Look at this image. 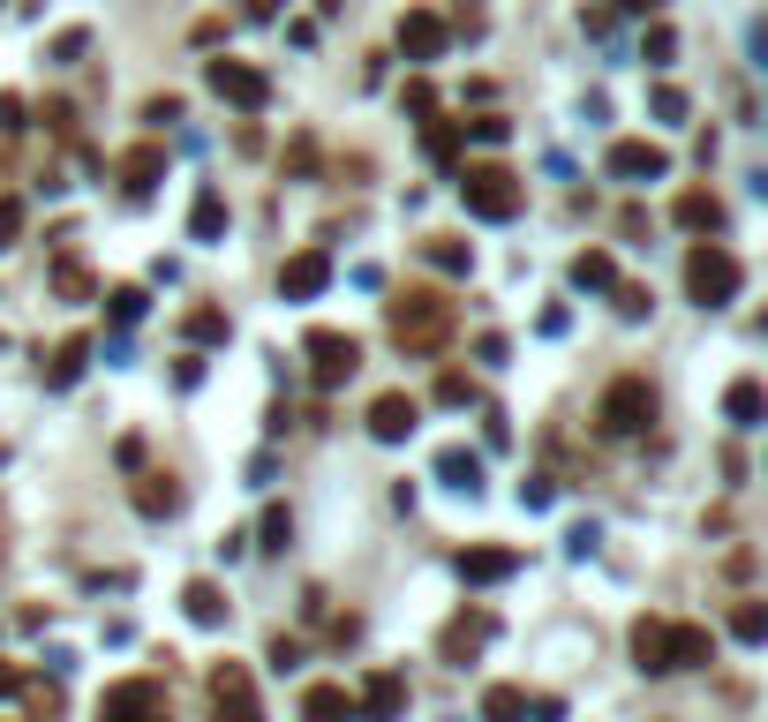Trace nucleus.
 I'll return each mask as SVG.
<instances>
[{"mask_svg":"<svg viewBox=\"0 0 768 722\" xmlns=\"http://www.w3.org/2000/svg\"><path fill=\"white\" fill-rule=\"evenodd\" d=\"M98 722H167V678H121L98 692Z\"/></svg>","mask_w":768,"mask_h":722,"instance_id":"nucleus-7","label":"nucleus"},{"mask_svg":"<svg viewBox=\"0 0 768 722\" xmlns=\"http://www.w3.org/2000/svg\"><path fill=\"white\" fill-rule=\"evenodd\" d=\"M738 287H746V263H738L724 241H701V249L685 256V294L701 301V309H724Z\"/></svg>","mask_w":768,"mask_h":722,"instance_id":"nucleus-4","label":"nucleus"},{"mask_svg":"<svg viewBox=\"0 0 768 722\" xmlns=\"http://www.w3.org/2000/svg\"><path fill=\"white\" fill-rule=\"evenodd\" d=\"M602 166L618 173V181H663V173H671V151H663V143L626 136V143H610V159H602Z\"/></svg>","mask_w":768,"mask_h":722,"instance_id":"nucleus-11","label":"nucleus"},{"mask_svg":"<svg viewBox=\"0 0 768 722\" xmlns=\"http://www.w3.org/2000/svg\"><path fill=\"white\" fill-rule=\"evenodd\" d=\"M0 128H23V98H0Z\"/></svg>","mask_w":768,"mask_h":722,"instance_id":"nucleus-39","label":"nucleus"},{"mask_svg":"<svg viewBox=\"0 0 768 722\" xmlns=\"http://www.w3.org/2000/svg\"><path fill=\"white\" fill-rule=\"evenodd\" d=\"M301 354H309V377H317V391H340V384L362 369V346H354V332H332V324H317V332L301 340Z\"/></svg>","mask_w":768,"mask_h":722,"instance_id":"nucleus-6","label":"nucleus"},{"mask_svg":"<svg viewBox=\"0 0 768 722\" xmlns=\"http://www.w3.org/2000/svg\"><path fill=\"white\" fill-rule=\"evenodd\" d=\"M671 218H679L685 234H716V226H724V204H716L708 188H685L679 204H671Z\"/></svg>","mask_w":768,"mask_h":722,"instance_id":"nucleus-18","label":"nucleus"},{"mask_svg":"<svg viewBox=\"0 0 768 722\" xmlns=\"http://www.w3.org/2000/svg\"><path fill=\"white\" fill-rule=\"evenodd\" d=\"M415 422H423V399H415V391H377V399H370V437H384V444L415 437Z\"/></svg>","mask_w":768,"mask_h":722,"instance_id":"nucleus-10","label":"nucleus"},{"mask_svg":"<svg viewBox=\"0 0 768 722\" xmlns=\"http://www.w3.org/2000/svg\"><path fill=\"white\" fill-rule=\"evenodd\" d=\"M53 287H61V294H68V301H76V294H90V279H84V271H76V263H61V271H53Z\"/></svg>","mask_w":768,"mask_h":722,"instance_id":"nucleus-35","label":"nucleus"},{"mask_svg":"<svg viewBox=\"0 0 768 722\" xmlns=\"http://www.w3.org/2000/svg\"><path fill=\"white\" fill-rule=\"evenodd\" d=\"M626 8H633V15H648V8H663V0H626Z\"/></svg>","mask_w":768,"mask_h":722,"instance_id":"nucleus-40","label":"nucleus"},{"mask_svg":"<svg viewBox=\"0 0 768 722\" xmlns=\"http://www.w3.org/2000/svg\"><path fill=\"white\" fill-rule=\"evenodd\" d=\"M159 173H167V151H159V143H136V151L121 159V188H128V196H151V181H159Z\"/></svg>","mask_w":768,"mask_h":722,"instance_id":"nucleus-17","label":"nucleus"},{"mask_svg":"<svg viewBox=\"0 0 768 722\" xmlns=\"http://www.w3.org/2000/svg\"><path fill=\"white\" fill-rule=\"evenodd\" d=\"M520 572V550H498V542H482V550H460V580L468 588H498Z\"/></svg>","mask_w":768,"mask_h":722,"instance_id":"nucleus-14","label":"nucleus"},{"mask_svg":"<svg viewBox=\"0 0 768 722\" xmlns=\"http://www.w3.org/2000/svg\"><path fill=\"white\" fill-rule=\"evenodd\" d=\"M596 422H602V437H640V429L655 422V384L648 377H618L610 391H602Z\"/></svg>","mask_w":768,"mask_h":722,"instance_id":"nucleus-5","label":"nucleus"},{"mask_svg":"<svg viewBox=\"0 0 768 722\" xmlns=\"http://www.w3.org/2000/svg\"><path fill=\"white\" fill-rule=\"evenodd\" d=\"M301 715L309 722H354V692H346V685H309V692H301Z\"/></svg>","mask_w":768,"mask_h":722,"instance_id":"nucleus-19","label":"nucleus"},{"mask_svg":"<svg viewBox=\"0 0 768 722\" xmlns=\"http://www.w3.org/2000/svg\"><path fill=\"white\" fill-rule=\"evenodd\" d=\"M527 715V692H520V685H490V692H482V722H520Z\"/></svg>","mask_w":768,"mask_h":722,"instance_id":"nucleus-24","label":"nucleus"},{"mask_svg":"<svg viewBox=\"0 0 768 722\" xmlns=\"http://www.w3.org/2000/svg\"><path fill=\"white\" fill-rule=\"evenodd\" d=\"M730 633H738L746 647H754V639L768 633V610H761V602H738V610H730Z\"/></svg>","mask_w":768,"mask_h":722,"instance_id":"nucleus-29","label":"nucleus"},{"mask_svg":"<svg viewBox=\"0 0 768 722\" xmlns=\"http://www.w3.org/2000/svg\"><path fill=\"white\" fill-rule=\"evenodd\" d=\"M204 76H212V90L226 98V106H242V114L271 106V76H264V68H249V61H212Z\"/></svg>","mask_w":768,"mask_h":722,"instance_id":"nucleus-9","label":"nucleus"},{"mask_svg":"<svg viewBox=\"0 0 768 722\" xmlns=\"http://www.w3.org/2000/svg\"><path fill=\"white\" fill-rule=\"evenodd\" d=\"M399 708H407V678H399V670H370L362 692H354V715L362 722H392Z\"/></svg>","mask_w":768,"mask_h":722,"instance_id":"nucleus-12","label":"nucleus"},{"mask_svg":"<svg viewBox=\"0 0 768 722\" xmlns=\"http://www.w3.org/2000/svg\"><path fill=\"white\" fill-rule=\"evenodd\" d=\"M8 692H23V670H15V662L0 655V700H8Z\"/></svg>","mask_w":768,"mask_h":722,"instance_id":"nucleus-38","label":"nucleus"},{"mask_svg":"<svg viewBox=\"0 0 768 722\" xmlns=\"http://www.w3.org/2000/svg\"><path fill=\"white\" fill-rule=\"evenodd\" d=\"M445 39H452V31H445L437 8H407V15H399V53H407V61H437Z\"/></svg>","mask_w":768,"mask_h":722,"instance_id":"nucleus-13","label":"nucleus"},{"mask_svg":"<svg viewBox=\"0 0 768 722\" xmlns=\"http://www.w3.org/2000/svg\"><path fill=\"white\" fill-rule=\"evenodd\" d=\"M384 316H392V340L407 346V354H437V346L452 340V324H460L452 294H445V287H423V279L384 301Z\"/></svg>","mask_w":768,"mask_h":722,"instance_id":"nucleus-2","label":"nucleus"},{"mask_svg":"<svg viewBox=\"0 0 768 722\" xmlns=\"http://www.w3.org/2000/svg\"><path fill=\"white\" fill-rule=\"evenodd\" d=\"M633 662L640 670H708L716 662V633L708 625H679V617H640L633 625Z\"/></svg>","mask_w":768,"mask_h":722,"instance_id":"nucleus-1","label":"nucleus"},{"mask_svg":"<svg viewBox=\"0 0 768 722\" xmlns=\"http://www.w3.org/2000/svg\"><path fill=\"white\" fill-rule=\"evenodd\" d=\"M324 279H332V256L324 249H301L287 271H279V294L287 301H309V294H324Z\"/></svg>","mask_w":768,"mask_h":722,"instance_id":"nucleus-15","label":"nucleus"},{"mask_svg":"<svg viewBox=\"0 0 768 722\" xmlns=\"http://www.w3.org/2000/svg\"><path fill=\"white\" fill-rule=\"evenodd\" d=\"M189 340H226V309H189Z\"/></svg>","mask_w":768,"mask_h":722,"instance_id":"nucleus-30","label":"nucleus"},{"mask_svg":"<svg viewBox=\"0 0 768 722\" xmlns=\"http://www.w3.org/2000/svg\"><path fill=\"white\" fill-rule=\"evenodd\" d=\"M460 196H468L474 218H520L527 181H520L512 166H498V159H482V166H460Z\"/></svg>","mask_w":768,"mask_h":722,"instance_id":"nucleus-3","label":"nucleus"},{"mask_svg":"<svg viewBox=\"0 0 768 722\" xmlns=\"http://www.w3.org/2000/svg\"><path fill=\"white\" fill-rule=\"evenodd\" d=\"M189 234H196V241H218V234H226V196H218V188H204V196H196Z\"/></svg>","mask_w":768,"mask_h":722,"instance_id":"nucleus-22","label":"nucleus"},{"mask_svg":"<svg viewBox=\"0 0 768 722\" xmlns=\"http://www.w3.org/2000/svg\"><path fill=\"white\" fill-rule=\"evenodd\" d=\"M84 362H90V340H68L61 354H53V369H45V384H76V377H84Z\"/></svg>","mask_w":768,"mask_h":722,"instance_id":"nucleus-26","label":"nucleus"},{"mask_svg":"<svg viewBox=\"0 0 768 722\" xmlns=\"http://www.w3.org/2000/svg\"><path fill=\"white\" fill-rule=\"evenodd\" d=\"M437 399H445V407H468V399H474V384L460 377V369H445V377H437Z\"/></svg>","mask_w":768,"mask_h":722,"instance_id":"nucleus-33","label":"nucleus"},{"mask_svg":"<svg viewBox=\"0 0 768 722\" xmlns=\"http://www.w3.org/2000/svg\"><path fill=\"white\" fill-rule=\"evenodd\" d=\"M287 535H295V519H287V505L264 511V550H287Z\"/></svg>","mask_w":768,"mask_h":722,"instance_id":"nucleus-31","label":"nucleus"},{"mask_svg":"<svg viewBox=\"0 0 768 722\" xmlns=\"http://www.w3.org/2000/svg\"><path fill=\"white\" fill-rule=\"evenodd\" d=\"M181 610H189L196 625H226V595H218V580H189V588H181Z\"/></svg>","mask_w":768,"mask_h":722,"instance_id":"nucleus-21","label":"nucleus"},{"mask_svg":"<svg viewBox=\"0 0 768 722\" xmlns=\"http://www.w3.org/2000/svg\"><path fill=\"white\" fill-rule=\"evenodd\" d=\"M573 287H618V263L602 249H580L573 256Z\"/></svg>","mask_w":768,"mask_h":722,"instance_id":"nucleus-25","label":"nucleus"},{"mask_svg":"<svg viewBox=\"0 0 768 722\" xmlns=\"http://www.w3.org/2000/svg\"><path fill=\"white\" fill-rule=\"evenodd\" d=\"M490 633H498V617H490V610H474V617H452V625L437 633V655H445V662H468V655H474V647H482Z\"/></svg>","mask_w":768,"mask_h":722,"instance_id":"nucleus-16","label":"nucleus"},{"mask_svg":"<svg viewBox=\"0 0 768 722\" xmlns=\"http://www.w3.org/2000/svg\"><path fill=\"white\" fill-rule=\"evenodd\" d=\"M460 151V128H429V159H452Z\"/></svg>","mask_w":768,"mask_h":722,"instance_id":"nucleus-36","label":"nucleus"},{"mask_svg":"<svg viewBox=\"0 0 768 722\" xmlns=\"http://www.w3.org/2000/svg\"><path fill=\"white\" fill-rule=\"evenodd\" d=\"M204 692H212V722H264V700H256V685H249L242 662H218Z\"/></svg>","mask_w":768,"mask_h":722,"instance_id":"nucleus-8","label":"nucleus"},{"mask_svg":"<svg viewBox=\"0 0 768 722\" xmlns=\"http://www.w3.org/2000/svg\"><path fill=\"white\" fill-rule=\"evenodd\" d=\"M15 234H23V204L0 196V249H15Z\"/></svg>","mask_w":768,"mask_h":722,"instance_id":"nucleus-34","label":"nucleus"},{"mask_svg":"<svg viewBox=\"0 0 768 722\" xmlns=\"http://www.w3.org/2000/svg\"><path fill=\"white\" fill-rule=\"evenodd\" d=\"M423 256L429 263H445V271H468V241H452V234H429Z\"/></svg>","mask_w":768,"mask_h":722,"instance_id":"nucleus-28","label":"nucleus"},{"mask_svg":"<svg viewBox=\"0 0 768 722\" xmlns=\"http://www.w3.org/2000/svg\"><path fill=\"white\" fill-rule=\"evenodd\" d=\"M648 309V287H618V316H640Z\"/></svg>","mask_w":768,"mask_h":722,"instance_id":"nucleus-37","label":"nucleus"},{"mask_svg":"<svg viewBox=\"0 0 768 722\" xmlns=\"http://www.w3.org/2000/svg\"><path fill=\"white\" fill-rule=\"evenodd\" d=\"M181 505V489H173V474H143V489H136V511L143 519H159V511Z\"/></svg>","mask_w":768,"mask_h":722,"instance_id":"nucleus-23","label":"nucleus"},{"mask_svg":"<svg viewBox=\"0 0 768 722\" xmlns=\"http://www.w3.org/2000/svg\"><path fill=\"white\" fill-rule=\"evenodd\" d=\"M724 414H730V422H738V429H761V414H768L761 384H754V377H738V384H730V391H724Z\"/></svg>","mask_w":768,"mask_h":722,"instance_id":"nucleus-20","label":"nucleus"},{"mask_svg":"<svg viewBox=\"0 0 768 722\" xmlns=\"http://www.w3.org/2000/svg\"><path fill=\"white\" fill-rule=\"evenodd\" d=\"M106 309H114V324H136V316H143V294H136V287H114Z\"/></svg>","mask_w":768,"mask_h":722,"instance_id":"nucleus-32","label":"nucleus"},{"mask_svg":"<svg viewBox=\"0 0 768 722\" xmlns=\"http://www.w3.org/2000/svg\"><path fill=\"white\" fill-rule=\"evenodd\" d=\"M437 474H445V482H452V489H474V482H482V460H474V452H460V444H452V452H445V460H437Z\"/></svg>","mask_w":768,"mask_h":722,"instance_id":"nucleus-27","label":"nucleus"}]
</instances>
